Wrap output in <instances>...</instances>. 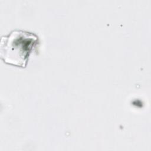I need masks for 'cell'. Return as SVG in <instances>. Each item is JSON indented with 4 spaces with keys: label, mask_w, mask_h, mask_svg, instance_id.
<instances>
[{
    "label": "cell",
    "mask_w": 151,
    "mask_h": 151,
    "mask_svg": "<svg viewBox=\"0 0 151 151\" xmlns=\"http://www.w3.org/2000/svg\"><path fill=\"white\" fill-rule=\"evenodd\" d=\"M39 42V37L34 32L22 29L12 30L1 37V58L8 65L25 68L30 54Z\"/></svg>",
    "instance_id": "1"
}]
</instances>
